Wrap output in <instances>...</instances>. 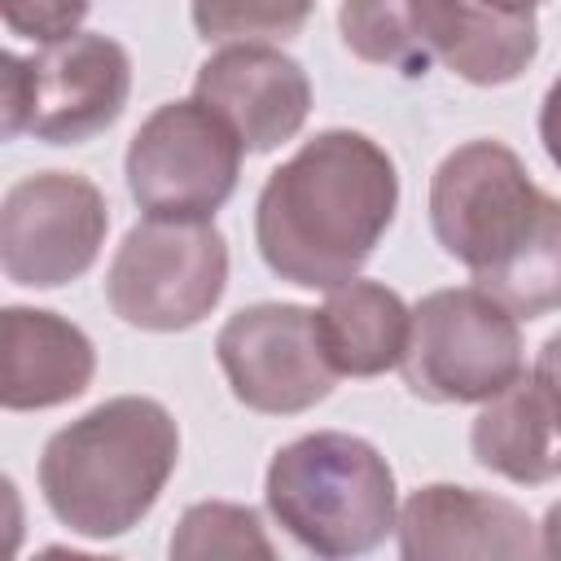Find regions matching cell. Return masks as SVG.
<instances>
[{
	"mask_svg": "<svg viewBox=\"0 0 561 561\" xmlns=\"http://www.w3.org/2000/svg\"><path fill=\"white\" fill-rule=\"evenodd\" d=\"M399 206L390 153L364 131H320L280 162L254 210L263 263L302 289L351 280L386 237Z\"/></svg>",
	"mask_w": 561,
	"mask_h": 561,
	"instance_id": "obj_1",
	"label": "cell"
},
{
	"mask_svg": "<svg viewBox=\"0 0 561 561\" xmlns=\"http://www.w3.org/2000/svg\"><path fill=\"white\" fill-rule=\"evenodd\" d=\"M430 224L478 289L513 316L561 307V202L548 197L500 140L451 149L430 180Z\"/></svg>",
	"mask_w": 561,
	"mask_h": 561,
	"instance_id": "obj_2",
	"label": "cell"
},
{
	"mask_svg": "<svg viewBox=\"0 0 561 561\" xmlns=\"http://www.w3.org/2000/svg\"><path fill=\"white\" fill-rule=\"evenodd\" d=\"M180 460V430L153 399L123 394L57 430L39 456V491L61 526L88 539L131 530Z\"/></svg>",
	"mask_w": 561,
	"mask_h": 561,
	"instance_id": "obj_3",
	"label": "cell"
},
{
	"mask_svg": "<svg viewBox=\"0 0 561 561\" xmlns=\"http://www.w3.org/2000/svg\"><path fill=\"white\" fill-rule=\"evenodd\" d=\"M337 26L359 61L403 75L443 61L478 88L517 79L539 53L535 13H500L478 0H342Z\"/></svg>",
	"mask_w": 561,
	"mask_h": 561,
	"instance_id": "obj_4",
	"label": "cell"
},
{
	"mask_svg": "<svg viewBox=\"0 0 561 561\" xmlns=\"http://www.w3.org/2000/svg\"><path fill=\"white\" fill-rule=\"evenodd\" d=\"M272 517L320 557H355L399 526L394 473L386 456L355 434H302L267 465Z\"/></svg>",
	"mask_w": 561,
	"mask_h": 561,
	"instance_id": "obj_5",
	"label": "cell"
},
{
	"mask_svg": "<svg viewBox=\"0 0 561 561\" xmlns=\"http://www.w3.org/2000/svg\"><path fill=\"white\" fill-rule=\"evenodd\" d=\"M4 136L31 131L48 145H79L105 131L131 88V61L118 39L75 31L44 44L35 57L4 53L0 61Z\"/></svg>",
	"mask_w": 561,
	"mask_h": 561,
	"instance_id": "obj_6",
	"label": "cell"
},
{
	"mask_svg": "<svg viewBox=\"0 0 561 561\" xmlns=\"http://www.w3.org/2000/svg\"><path fill=\"white\" fill-rule=\"evenodd\" d=\"M403 381L425 403H486L522 377L517 316L486 289H434L412 307Z\"/></svg>",
	"mask_w": 561,
	"mask_h": 561,
	"instance_id": "obj_7",
	"label": "cell"
},
{
	"mask_svg": "<svg viewBox=\"0 0 561 561\" xmlns=\"http://www.w3.org/2000/svg\"><path fill=\"white\" fill-rule=\"evenodd\" d=\"M228 280V245L210 219H145L136 224L110 272L105 298L118 320L149 333L193 329L219 302Z\"/></svg>",
	"mask_w": 561,
	"mask_h": 561,
	"instance_id": "obj_8",
	"label": "cell"
},
{
	"mask_svg": "<svg viewBox=\"0 0 561 561\" xmlns=\"http://www.w3.org/2000/svg\"><path fill=\"white\" fill-rule=\"evenodd\" d=\"M241 136L206 101L158 105L127 145V188L153 219H210L241 175Z\"/></svg>",
	"mask_w": 561,
	"mask_h": 561,
	"instance_id": "obj_9",
	"label": "cell"
},
{
	"mask_svg": "<svg viewBox=\"0 0 561 561\" xmlns=\"http://www.w3.org/2000/svg\"><path fill=\"white\" fill-rule=\"evenodd\" d=\"M105 228L110 210L92 180L75 171L22 175L0 206L4 276L31 289H57L96 263Z\"/></svg>",
	"mask_w": 561,
	"mask_h": 561,
	"instance_id": "obj_10",
	"label": "cell"
},
{
	"mask_svg": "<svg viewBox=\"0 0 561 561\" xmlns=\"http://www.w3.org/2000/svg\"><path fill=\"white\" fill-rule=\"evenodd\" d=\"M215 355L232 394L267 416L307 412L337 381L316 329V311L294 302H259L228 316L215 337Z\"/></svg>",
	"mask_w": 561,
	"mask_h": 561,
	"instance_id": "obj_11",
	"label": "cell"
},
{
	"mask_svg": "<svg viewBox=\"0 0 561 561\" xmlns=\"http://www.w3.org/2000/svg\"><path fill=\"white\" fill-rule=\"evenodd\" d=\"M193 96L206 101L254 153L294 140L311 110V83L302 66L267 44H232L206 57Z\"/></svg>",
	"mask_w": 561,
	"mask_h": 561,
	"instance_id": "obj_12",
	"label": "cell"
},
{
	"mask_svg": "<svg viewBox=\"0 0 561 561\" xmlns=\"http://www.w3.org/2000/svg\"><path fill=\"white\" fill-rule=\"evenodd\" d=\"M399 552L408 561H447V557H530L535 522L500 495L473 486L434 482L408 495L399 513Z\"/></svg>",
	"mask_w": 561,
	"mask_h": 561,
	"instance_id": "obj_13",
	"label": "cell"
},
{
	"mask_svg": "<svg viewBox=\"0 0 561 561\" xmlns=\"http://www.w3.org/2000/svg\"><path fill=\"white\" fill-rule=\"evenodd\" d=\"M92 368V342L70 320L31 307H9L0 316V403L9 412L79 399Z\"/></svg>",
	"mask_w": 561,
	"mask_h": 561,
	"instance_id": "obj_14",
	"label": "cell"
},
{
	"mask_svg": "<svg viewBox=\"0 0 561 561\" xmlns=\"http://www.w3.org/2000/svg\"><path fill=\"white\" fill-rule=\"evenodd\" d=\"M473 460L508 482H552L561 478V390L539 373L508 381L491 394L469 434Z\"/></svg>",
	"mask_w": 561,
	"mask_h": 561,
	"instance_id": "obj_15",
	"label": "cell"
},
{
	"mask_svg": "<svg viewBox=\"0 0 561 561\" xmlns=\"http://www.w3.org/2000/svg\"><path fill=\"white\" fill-rule=\"evenodd\" d=\"M316 329L337 377H377L403 359L412 311L394 289L351 276L329 289L316 311Z\"/></svg>",
	"mask_w": 561,
	"mask_h": 561,
	"instance_id": "obj_16",
	"label": "cell"
},
{
	"mask_svg": "<svg viewBox=\"0 0 561 561\" xmlns=\"http://www.w3.org/2000/svg\"><path fill=\"white\" fill-rule=\"evenodd\" d=\"M171 557H272V543L254 517V508L206 500L193 504L175 535H171Z\"/></svg>",
	"mask_w": 561,
	"mask_h": 561,
	"instance_id": "obj_17",
	"label": "cell"
},
{
	"mask_svg": "<svg viewBox=\"0 0 561 561\" xmlns=\"http://www.w3.org/2000/svg\"><path fill=\"white\" fill-rule=\"evenodd\" d=\"M311 18V0H193V26L202 39H294Z\"/></svg>",
	"mask_w": 561,
	"mask_h": 561,
	"instance_id": "obj_18",
	"label": "cell"
},
{
	"mask_svg": "<svg viewBox=\"0 0 561 561\" xmlns=\"http://www.w3.org/2000/svg\"><path fill=\"white\" fill-rule=\"evenodd\" d=\"M0 13L13 35L53 44V39L75 35V26L88 13V0H0Z\"/></svg>",
	"mask_w": 561,
	"mask_h": 561,
	"instance_id": "obj_19",
	"label": "cell"
},
{
	"mask_svg": "<svg viewBox=\"0 0 561 561\" xmlns=\"http://www.w3.org/2000/svg\"><path fill=\"white\" fill-rule=\"evenodd\" d=\"M539 136H543L548 158L561 167V79H552V88H548V96H543V110H539Z\"/></svg>",
	"mask_w": 561,
	"mask_h": 561,
	"instance_id": "obj_20",
	"label": "cell"
},
{
	"mask_svg": "<svg viewBox=\"0 0 561 561\" xmlns=\"http://www.w3.org/2000/svg\"><path fill=\"white\" fill-rule=\"evenodd\" d=\"M535 373H539L548 386L561 390V333H552V337L543 342V351H539V359H535Z\"/></svg>",
	"mask_w": 561,
	"mask_h": 561,
	"instance_id": "obj_21",
	"label": "cell"
},
{
	"mask_svg": "<svg viewBox=\"0 0 561 561\" xmlns=\"http://www.w3.org/2000/svg\"><path fill=\"white\" fill-rule=\"evenodd\" d=\"M543 539H539V552H548V557H561V504H552L548 508V517H543Z\"/></svg>",
	"mask_w": 561,
	"mask_h": 561,
	"instance_id": "obj_22",
	"label": "cell"
},
{
	"mask_svg": "<svg viewBox=\"0 0 561 561\" xmlns=\"http://www.w3.org/2000/svg\"><path fill=\"white\" fill-rule=\"evenodd\" d=\"M478 4H491L500 13H535L543 0H478Z\"/></svg>",
	"mask_w": 561,
	"mask_h": 561,
	"instance_id": "obj_23",
	"label": "cell"
}]
</instances>
